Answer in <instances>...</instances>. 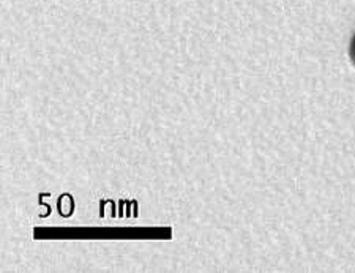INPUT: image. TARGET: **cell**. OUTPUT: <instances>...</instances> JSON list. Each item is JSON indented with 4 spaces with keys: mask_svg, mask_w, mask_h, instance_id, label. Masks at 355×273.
I'll list each match as a JSON object with an SVG mask.
<instances>
[{
    "mask_svg": "<svg viewBox=\"0 0 355 273\" xmlns=\"http://www.w3.org/2000/svg\"><path fill=\"white\" fill-rule=\"evenodd\" d=\"M349 57H351L352 64L355 67V33H354V37L351 39V44H349Z\"/></svg>",
    "mask_w": 355,
    "mask_h": 273,
    "instance_id": "6da1fadb",
    "label": "cell"
}]
</instances>
